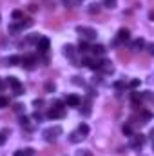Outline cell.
Returning a JSON list of instances; mask_svg holds the SVG:
<instances>
[{
    "mask_svg": "<svg viewBox=\"0 0 154 156\" xmlns=\"http://www.w3.org/2000/svg\"><path fill=\"white\" fill-rule=\"evenodd\" d=\"M53 105H54V107H51V109L47 111V118H49V120L64 118V115H65V104H64V102H60V100H56Z\"/></svg>",
    "mask_w": 154,
    "mask_h": 156,
    "instance_id": "cell-1",
    "label": "cell"
},
{
    "mask_svg": "<svg viewBox=\"0 0 154 156\" xmlns=\"http://www.w3.org/2000/svg\"><path fill=\"white\" fill-rule=\"evenodd\" d=\"M42 134H44V140H45V142H54V140L62 134V127H60V125L49 127V129H45Z\"/></svg>",
    "mask_w": 154,
    "mask_h": 156,
    "instance_id": "cell-2",
    "label": "cell"
},
{
    "mask_svg": "<svg viewBox=\"0 0 154 156\" xmlns=\"http://www.w3.org/2000/svg\"><path fill=\"white\" fill-rule=\"evenodd\" d=\"M76 31L80 33V37L83 40H96L98 37V33H96V29H93V27H85V26H78Z\"/></svg>",
    "mask_w": 154,
    "mask_h": 156,
    "instance_id": "cell-3",
    "label": "cell"
},
{
    "mask_svg": "<svg viewBox=\"0 0 154 156\" xmlns=\"http://www.w3.org/2000/svg\"><path fill=\"white\" fill-rule=\"evenodd\" d=\"M129 38H131V31H129V29H125V27H121V29L118 31L116 38L113 40V45H121V44H125Z\"/></svg>",
    "mask_w": 154,
    "mask_h": 156,
    "instance_id": "cell-4",
    "label": "cell"
},
{
    "mask_svg": "<svg viewBox=\"0 0 154 156\" xmlns=\"http://www.w3.org/2000/svg\"><path fill=\"white\" fill-rule=\"evenodd\" d=\"M20 64H22L24 67H27V69H33L35 64H38V58H37L35 55H27V56L20 58Z\"/></svg>",
    "mask_w": 154,
    "mask_h": 156,
    "instance_id": "cell-5",
    "label": "cell"
},
{
    "mask_svg": "<svg viewBox=\"0 0 154 156\" xmlns=\"http://www.w3.org/2000/svg\"><path fill=\"white\" fill-rule=\"evenodd\" d=\"M98 71L103 73V75H113V73H114V66H113V62L102 58V64H100V69H98Z\"/></svg>",
    "mask_w": 154,
    "mask_h": 156,
    "instance_id": "cell-6",
    "label": "cell"
},
{
    "mask_svg": "<svg viewBox=\"0 0 154 156\" xmlns=\"http://www.w3.org/2000/svg\"><path fill=\"white\" fill-rule=\"evenodd\" d=\"M143 144H145V138H143V134H132V136H131V142H129V145H131L132 149H140Z\"/></svg>",
    "mask_w": 154,
    "mask_h": 156,
    "instance_id": "cell-7",
    "label": "cell"
},
{
    "mask_svg": "<svg viewBox=\"0 0 154 156\" xmlns=\"http://www.w3.org/2000/svg\"><path fill=\"white\" fill-rule=\"evenodd\" d=\"M64 104H65V107H78L82 104V98L78 94H69V96H65Z\"/></svg>",
    "mask_w": 154,
    "mask_h": 156,
    "instance_id": "cell-8",
    "label": "cell"
},
{
    "mask_svg": "<svg viewBox=\"0 0 154 156\" xmlns=\"http://www.w3.org/2000/svg\"><path fill=\"white\" fill-rule=\"evenodd\" d=\"M49 45H51L49 38H40L38 42H37V49H38V53H44V55L49 51Z\"/></svg>",
    "mask_w": 154,
    "mask_h": 156,
    "instance_id": "cell-9",
    "label": "cell"
},
{
    "mask_svg": "<svg viewBox=\"0 0 154 156\" xmlns=\"http://www.w3.org/2000/svg\"><path fill=\"white\" fill-rule=\"evenodd\" d=\"M31 26H33V20H31V18H20V20H16L18 31H24V29H27V27H31Z\"/></svg>",
    "mask_w": 154,
    "mask_h": 156,
    "instance_id": "cell-10",
    "label": "cell"
},
{
    "mask_svg": "<svg viewBox=\"0 0 154 156\" xmlns=\"http://www.w3.org/2000/svg\"><path fill=\"white\" fill-rule=\"evenodd\" d=\"M143 47H145V40L143 38H136V40H132V44H131L132 51H142Z\"/></svg>",
    "mask_w": 154,
    "mask_h": 156,
    "instance_id": "cell-11",
    "label": "cell"
},
{
    "mask_svg": "<svg viewBox=\"0 0 154 156\" xmlns=\"http://www.w3.org/2000/svg\"><path fill=\"white\" fill-rule=\"evenodd\" d=\"M75 53H76V49H75V45H71V44H67V45L64 47V55H65L67 58H71V60H75Z\"/></svg>",
    "mask_w": 154,
    "mask_h": 156,
    "instance_id": "cell-12",
    "label": "cell"
},
{
    "mask_svg": "<svg viewBox=\"0 0 154 156\" xmlns=\"http://www.w3.org/2000/svg\"><path fill=\"white\" fill-rule=\"evenodd\" d=\"M13 156H35V149L31 147H26V149H18Z\"/></svg>",
    "mask_w": 154,
    "mask_h": 156,
    "instance_id": "cell-13",
    "label": "cell"
},
{
    "mask_svg": "<svg viewBox=\"0 0 154 156\" xmlns=\"http://www.w3.org/2000/svg\"><path fill=\"white\" fill-rule=\"evenodd\" d=\"M83 138H85V136H83L80 131H75V133H71V134H69V142H73V144H78V142H82Z\"/></svg>",
    "mask_w": 154,
    "mask_h": 156,
    "instance_id": "cell-14",
    "label": "cell"
},
{
    "mask_svg": "<svg viewBox=\"0 0 154 156\" xmlns=\"http://www.w3.org/2000/svg\"><path fill=\"white\" fill-rule=\"evenodd\" d=\"M91 51L94 53V56H103V55H105V47H103V45H100V44L93 45V47H91Z\"/></svg>",
    "mask_w": 154,
    "mask_h": 156,
    "instance_id": "cell-15",
    "label": "cell"
},
{
    "mask_svg": "<svg viewBox=\"0 0 154 156\" xmlns=\"http://www.w3.org/2000/svg\"><path fill=\"white\" fill-rule=\"evenodd\" d=\"M5 64H7V66H18V64H20V56H18V55H11V56L5 58Z\"/></svg>",
    "mask_w": 154,
    "mask_h": 156,
    "instance_id": "cell-16",
    "label": "cell"
},
{
    "mask_svg": "<svg viewBox=\"0 0 154 156\" xmlns=\"http://www.w3.org/2000/svg\"><path fill=\"white\" fill-rule=\"evenodd\" d=\"M89 49H91V47H89V44H87L85 40H80V44H78V49H76L78 53H82V55H85V53H87Z\"/></svg>",
    "mask_w": 154,
    "mask_h": 156,
    "instance_id": "cell-17",
    "label": "cell"
},
{
    "mask_svg": "<svg viewBox=\"0 0 154 156\" xmlns=\"http://www.w3.org/2000/svg\"><path fill=\"white\" fill-rule=\"evenodd\" d=\"M7 136H9V129H2L0 131V145H4L7 142Z\"/></svg>",
    "mask_w": 154,
    "mask_h": 156,
    "instance_id": "cell-18",
    "label": "cell"
},
{
    "mask_svg": "<svg viewBox=\"0 0 154 156\" xmlns=\"http://www.w3.org/2000/svg\"><path fill=\"white\" fill-rule=\"evenodd\" d=\"M113 87H114L116 91H123V89L127 87V83H125V80H118V82L113 83Z\"/></svg>",
    "mask_w": 154,
    "mask_h": 156,
    "instance_id": "cell-19",
    "label": "cell"
},
{
    "mask_svg": "<svg viewBox=\"0 0 154 156\" xmlns=\"http://www.w3.org/2000/svg\"><path fill=\"white\" fill-rule=\"evenodd\" d=\"M13 94H16V96H20V94H24V85H22V83H18V85H15V87H13Z\"/></svg>",
    "mask_w": 154,
    "mask_h": 156,
    "instance_id": "cell-20",
    "label": "cell"
},
{
    "mask_svg": "<svg viewBox=\"0 0 154 156\" xmlns=\"http://www.w3.org/2000/svg\"><path fill=\"white\" fill-rule=\"evenodd\" d=\"M123 134H125V136H129V138L134 134V131H132V127H131L129 123H125V125H123Z\"/></svg>",
    "mask_w": 154,
    "mask_h": 156,
    "instance_id": "cell-21",
    "label": "cell"
},
{
    "mask_svg": "<svg viewBox=\"0 0 154 156\" xmlns=\"http://www.w3.org/2000/svg\"><path fill=\"white\" fill-rule=\"evenodd\" d=\"M78 131L85 136V134H89V125L87 123H80V127H78Z\"/></svg>",
    "mask_w": 154,
    "mask_h": 156,
    "instance_id": "cell-22",
    "label": "cell"
},
{
    "mask_svg": "<svg viewBox=\"0 0 154 156\" xmlns=\"http://www.w3.org/2000/svg\"><path fill=\"white\" fill-rule=\"evenodd\" d=\"M5 82H7V83H9L11 87H15V85H18V83H20V82H18V78H16V76H9L7 80H5Z\"/></svg>",
    "mask_w": 154,
    "mask_h": 156,
    "instance_id": "cell-23",
    "label": "cell"
},
{
    "mask_svg": "<svg viewBox=\"0 0 154 156\" xmlns=\"http://www.w3.org/2000/svg\"><path fill=\"white\" fill-rule=\"evenodd\" d=\"M89 13H91V15H94V13H100V4H91V7H89Z\"/></svg>",
    "mask_w": 154,
    "mask_h": 156,
    "instance_id": "cell-24",
    "label": "cell"
},
{
    "mask_svg": "<svg viewBox=\"0 0 154 156\" xmlns=\"http://www.w3.org/2000/svg\"><path fill=\"white\" fill-rule=\"evenodd\" d=\"M20 18H24V13L20 9H15L13 11V20H20Z\"/></svg>",
    "mask_w": 154,
    "mask_h": 156,
    "instance_id": "cell-25",
    "label": "cell"
},
{
    "mask_svg": "<svg viewBox=\"0 0 154 156\" xmlns=\"http://www.w3.org/2000/svg\"><path fill=\"white\" fill-rule=\"evenodd\" d=\"M151 118H152V115H151V113H149V111H143V113H142V120H143V122H142V123H145V122H149V120H151Z\"/></svg>",
    "mask_w": 154,
    "mask_h": 156,
    "instance_id": "cell-26",
    "label": "cell"
},
{
    "mask_svg": "<svg viewBox=\"0 0 154 156\" xmlns=\"http://www.w3.org/2000/svg\"><path fill=\"white\" fill-rule=\"evenodd\" d=\"M7 105H9V98L0 96V109H4V107H7Z\"/></svg>",
    "mask_w": 154,
    "mask_h": 156,
    "instance_id": "cell-27",
    "label": "cell"
},
{
    "mask_svg": "<svg viewBox=\"0 0 154 156\" xmlns=\"http://www.w3.org/2000/svg\"><path fill=\"white\" fill-rule=\"evenodd\" d=\"M76 156H93V154H91L89 149H80V151H76Z\"/></svg>",
    "mask_w": 154,
    "mask_h": 156,
    "instance_id": "cell-28",
    "label": "cell"
},
{
    "mask_svg": "<svg viewBox=\"0 0 154 156\" xmlns=\"http://www.w3.org/2000/svg\"><path fill=\"white\" fill-rule=\"evenodd\" d=\"M89 113H91V105H89V102H87V104H83V109H82V115H83V116H87Z\"/></svg>",
    "mask_w": 154,
    "mask_h": 156,
    "instance_id": "cell-29",
    "label": "cell"
},
{
    "mask_svg": "<svg viewBox=\"0 0 154 156\" xmlns=\"http://www.w3.org/2000/svg\"><path fill=\"white\" fill-rule=\"evenodd\" d=\"M13 109H15V113H24V105L22 104H15Z\"/></svg>",
    "mask_w": 154,
    "mask_h": 156,
    "instance_id": "cell-30",
    "label": "cell"
},
{
    "mask_svg": "<svg viewBox=\"0 0 154 156\" xmlns=\"http://www.w3.org/2000/svg\"><path fill=\"white\" fill-rule=\"evenodd\" d=\"M129 87H131V89H136V87H140V80H131Z\"/></svg>",
    "mask_w": 154,
    "mask_h": 156,
    "instance_id": "cell-31",
    "label": "cell"
},
{
    "mask_svg": "<svg viewBox=\"0 0 154 156\" xmlns=\"http://www.w3.org/2000/svg\"><path fill=\"white\" fill-rule=\"evenodd\" d=\"M33 105H35L37 109H40V107L44 105V100H42V98H38V100H35V102H33Z\"/></svg>",
    "mask_w": 154,
    "mask_h": 156,
    "instance_id": "cell-32",
    "label": "cell"
},
{
    "mask_svg": "<svg viewBox=\"0 0 154 156\" xmlns=\"http://www.w3.org/2000/svg\"><path fill=\"white\" fill-rule=\"evenodd\" d=\"M33 118H35L37 122H42V120H44V115H42V113H38V111H37V113L33 115Z\"/></svg>",
    "mask_w": 154,
    "mask_h": 156,
    "instance_id": "cell-33",
    "label": "cell"
},
{
    "mask_svg": "<svg viewBox=\"0 0 154 156\" xmlns=\"http://www.w3.org/2000/svg\"><path fill=\"white\" fill-rule=\"evenodd\" d=\"M54 89H56V85H54V83H45V91H49V93H51V91H54Z\"/></svg>",
    "mask_w": 154,
    "mask_h": 156,
    "instance_id": "cell-34",
    "label": "cell"
},
{
    "mask_svg": "<svg viewBox=\"0 0 154 156\" xmlns=\"http://www.w3.org/2000/svg\"><path fill=\"white\" fill-rule=\"evenodd\" d=\"M20 123H22V125H27V123H29V118H27V116H22V118H20Z\"/></svg>",
    "mask_w": 154,
    "mask_h": 156,
    "instance_id": "cell-35",
    "label": "cell"
},
{
    "mask_svg": "<svg viewBox=\"0 0 154 156\" xmlns=\"http://www.w3.org/2000/svg\"><path fill=\"white\" fill-rule=\"evenodd\" d=\"M105 5L113 9V7H114V0H105Z\"/></svg>",
    "mask_w": 154,
    "mask_h": 156,
    "instance_id": "cell-36",
    "label": "cell"
},
{
    "mask_svg": "<svg viewBox=\"0 0 154 156\" xmlns=\"http://www.w3.org/2000/svg\"><path fill=\"white\" fill-rule=\"evenodd\" d=\"M2 87H4V85H2V82H0V89H2Z\"/></svg>",
    "mask_w": 154,
    "mask_h": 156,
    "instance_id": "cell-37",
    "label": "cell"
}]
</instances>
